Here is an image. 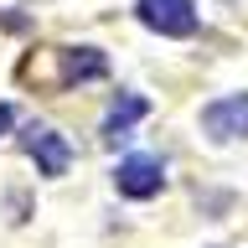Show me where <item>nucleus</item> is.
I'll list each match as a JSON object with an SVG mask.
<instances>
[{
    "label": "nucleus",
    "mask_w": 248,
    "mask_h": 248,
    "mask_svg": "<svg viewBox=\"0 0 248 248\" xmlns=\"http://www.w3.org/2000/svg\"><path fill=\"white\" fill-rule=\"evenodd\" d=\"M21 145H26V155L36 160L42 176H62V170L73 166V145H67V135H57L52 124H31L26 135H21Z\"/></svg>",
    "instance_id": "obj_1"
},
{
    "label": "nucleus",
    "mask_w": 248,
    "mask_h": 248,
    "mask_svg": "<svg viewBox=\"0 0 248 248\" xmlns=\"http://www.w3.org/2000/svg\"><path fill=\"white\" fill-rule=\"evenodd\" d=\"M135 16L160 36H191L197 31V5L191 0H140Z\"/></svg>",
    "instance_id": "obj_2"
},
{
    "label": "nucleus",
    "mask_w": 248,
    "mask_h": 248,
    "mask_svg": "<svg viewBox=\"0 0 248 248\" xmlns=\"http://www.w3.org/2000/svg\"><path fill=\"white\" fill-rule=\"evenodd\" d=\"M114 186H119L124 197H155L160 186H166V166L155 160V155H129V160H119V170H114Z\"/></svg>",
    "instance_id": "obj_3"
},
{
    "label": "nucleus",
    "mask_w": 248,
    "mask_h": 248,
    "mask_svg": "<svg viewBox=\"0 0 248 248\" xmlns=\"http://www.w3.org/2000/svg\"><path fill=\"white\" fill-rule=\"evenodd\" d=\"M202 129L212 140H243L248 135V93H228L202 108Z\"/></svg>",
    "instance_id": "obj_4"
},
{
    "label": "nucleus",
    "mask_w": 248,
    "mask_h": 248,
    "mask_svg": "<svg viewBox=\"0 0 248 248\" xmlns=\"http://www.w3.org/2000/svg\"><path fill=\"white\" fill-rule=\"evenodd\" d=\"M145 114H150V104H145L140 93H119V98H114V108H108V119H104V140H108V145L129 140V129H135Z\"/></svg>",
    "instance_id": "obj_5"
},
{
    "label": "nucleus",
    "mask_w": 248,
    "mask_h": 248,
    "mask_svg": "<svg viewBox=\"0 0 248 248\" xmlns=\"http://www.w3.org/2000/svg\"><path fill=\"white\" fill-rule=\"evenodd\" d=\"M108 62L104 52H93V46H73V52H62V78L67 83H88V78H104Z\"/></svg>",
    "instance_id": "obj_6"
},
{
    "label": "nucleus",
    "mask_w": 248,
    "mask_h": 248,
    "mask_svg": "<svg viewBox=\"0 0 248 248\" xmlns=\"http://www.w3.org/2000/svg\"><path fill=\"white\" fill-rule=\"evenodd\" d=\"M5 124H11V108H5V104H0V129H5Z\"/></svg>",
    "instance_id": "obj_7"
}]
</instances>
